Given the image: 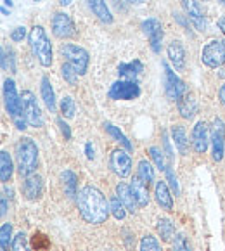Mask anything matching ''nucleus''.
Returning <instances> with one entry per match:
<instances>
[{
  "label": "nucleus",
  "mask_w": 225,
  "mask_h": 251,
  "mask_svg": "<svg viewBox=\"0 0 225 251\" xmlns=\"http://www.w3.org/2000/svg\"><path fill=\"white\" fill-rule=\"evenodd\" d=\"M201 61L208 68H220L225 64V42L211 40L203 47Z\"/></svg>",
  "instance_id": "nucleus-7"
},
{
  "label": "nucleus",
  "mask_w": 225,
  "mask_h": 251,
  "mask_svg": "<svg viewBox=\"0 0 225 251\" xmlns=\"http://www.w3.org/2000/svg\"><path fill=\"white\" fill-rule=\"evenodd\" d=\"M140 251H161L159 241L154 236H151V234H146L140 239Z\"/></svg>",
  "instance_id": "nucleus-35"
},
{
  "label": "nucleus",
  "mask_w": 225,
  "mask_h": 251,
  "mask_svg": "<svg viewBox=\"0 0 225 251\" xmlns=\"http://www.w3.org/2000/svg\"><path fill=\"white\" fill-rule=\"evenodd\" d=\"M87 5L92 11V14L99 21H102L104 25H111L113 23V14H111L109 7H107L106 0H87Z\"/></svg>",
  "instance_id": "nucleus-20"
},
{
  "label": "nucleus",
  "mask_w": 225,
  "mask_h": 251,
  "mask_svg": "<svg viewBox=\"0 0 225 251\" xmlns=\"http://www.w3.org/2000/svg\"><path fill=\"white\" fill-rule=\"evenodd\" d=\"M9 55L12 57V50H9ZM2 70H7V50H5V47H2Z\"/></svg>",
  "instance_id": "nucleus-43"
},
{
  "label": "nucleus",
  "mask_w": 225,
  "mask_h": 251,
  "mask_svg": "<svg viewBox=\"0 0 225 251\" xmlns=\"http://www.w3.org/2000/svg\"><path fill=\"white\" fill-rule=\"evenodd\" d=\"M76 204L81 218L87 224H92V226L104 224L111 213V208L106 196L97 187H94V185H85L83 189L78 191Z\"/></svg>",
  "instance_id": "nucleus-1"
},
{
  "label": "nucleus",
  "mask_w": 225,
  "mask_h": 251,
  "mask_svg": "<svg viewBox=\"0 0 225 251\" xmlns=\"http://www.w3.org/2000/svg\"><path fill=\"white\" fill-rule=\"evenodd\" d=\"M12 159L9 156V152L5 149L0 151V180L4 182H9V178L12 177Z\"/></svg>",
  "instance_id": "nucleus-28"
},
{
  "label": "nucleus",
  "mask_w": 225,
  "mask_h": 251,
  "mask_svg": "<svg viewBox=\"0 0 225 251\" xmlns=\"http://www.w3.org/2000/svg\"><path fill=\"white\" fill-rule=\"evenodd\" d=\"M211 146H213V159L222 161L225 151V123L220 118L213 120V128H211Z\"/></svg>",
  "instance_id": "nucleus-15"
},
{
  "label": "nucleus",
  "mask_w": 225,
  "mask_h": 251,
  "mask_svg": "<svg viewBox=\"0 0 225 251\" xmlns=\"http://www.w3.org/2000/svg\"><path fill=\"white\" fill-rule=\"evenodd\" d=\"M109 208H111V215L116 218V220H123L126 217V208L125 204L120 201L118 196H113L109 201Z\"/></svg>",
  "instance_id": "nucleus-31"
},
{
  "label": "nucleus",
  "mask_w": 225,
  "mask_h": 251,
  "mask_svg": "<svg viewBox=\"0 0 225 251\" xmlns=\"http://www.w3.org/2000/svg\"><path fill=\"white\" fill-rule=\"evenodd\" d=\"M111 170L115 172L120 178H125L132 174V158L125 149H115L109 158Z\"/></svg>",
  "instance_id": "nucleus-11"
},
{
  "label": "nucleus",
  "mask_w": 225,
  "mask_h": 251,
  "mask_svg": "<svg viewBox=\"0 0 225 251\" xmlns=\"http://www.w3.org/2000/svg\"><path fill=\"white\" fill-rule=\"evenodd\" d=\"M11 251H30V243H28V236L25 232H19L12 237Z\"/></svg>",
  "instance_id": "nucleus-34"
},
{
  "label": "nucleus",
  "mask_w": 225,
  "mask_h": 251,
  "mask_svg": "<svg viewBox=\"0 0 225 251\" xmlns=\"http://www.w3.org/2000/svg\"><path fill=\"white\" fill-rule=\"evenodd\" d=\"M172 139H174L175 146L180 151V154H187L189 151V141L187 135H185V130L182 125H174L172 126Z\"/></svg>",
  "instance_id": "nucleus-25"
},
{
  "label": "nucleus",
  "mask_w": 225,
  "mask_h": 251,
  "mask_svg": "<svg viewBox=\"0 0 225 251\" xmlns=\"http://www.w3.org/2000/svg\"><path fill=\"white\" fill-rule=\"evenodd\" d=\"M154 196H156V203L161 206V210L172 211V208H174V198H172V192L165 180L156 182Z\"/></svg>",
  "instance_id": "nucleus-18"
},
{
  "label": "nucleus",
  "mask_w": 225,
  "mask_h": 251,
  "mask_svg": "<svg viewBox=\"0 0 225 251\" xmlns=\"http://www.w3.org/2000/svg\"><path fill=\"white\" fill-rule=\"evenodd\" d=\"M40 94H42V99H44V104L47 106V109L50 113L55 111V92H54V87H52L50 80L47 76H42L40 81Z\"/></svg>",
  "instance_id": "nucleus-23"
},
{
  "label": "nucleus",
  "mask_w": 225,
  "mask_h": 251,
  "mask_svg": "<svg viewBox=\"0 0 225 251\" xmlns=\"http://www.w3.org/2000/svg\"><path fill=\"white\" fill-rule=\"evenodd\" d=\"M107 96L113 100H133L140 96V87L137 81L118 80L109 87Z\"/></svg>",
  "instance_id": "nucleus-8"
},
{
  "label": "nucleus",
  "mask_w": 225,
  "mask_h": 251,
  "mask_svg": "<svg viewBox=\"0 0 225 251\" xmlns=\"http://www.w3.org/2000/svg\"><path fill=\"white\" fill-rule=\"evenodd\" d=\"M116 196H118L120 201L125 204L126 211H130V213L135 211L137 203H135V198H133V192H132V187H130V185L120 182V184L116 185Z\"/></svg>",
  "instance_id": "nucleus-22"
},
{
  "label": "nucleus",
  "mask_w": 225,
  "mask_h": 251,
  "mask_svg": "<svg viewBox=\"0 0 225 251\" xmlns=\"http://www.w3.org/2000/svg\"><path fill=\"white\" fill-rule=\"evenodd\" d=\"M161 66H163V83H165L166 96H168V99L178 102L187 94V87H185V83L180 80V76L172 70L170 64L166 63V61H163Z\"/></svg>",
  "instance_id": "nucleus-5"
},
{
  "label": "nucleus",
  "mask_w": 225,
  "mask_h": 251,
  "mask_svg": "<svg viewBox=\"0 0 225 251\" xmlns=\"http://www.w3.org/2000/svg\"><path fill=\"white\" fill-rule=\"evenodd\" d=\"M14 125H16V128L18 130H25L26 128V125H28V122L25 120V116H18V118H14Z\"/></svg>",
  "instance_id": "nucleus-42"
},
{
  "label": "nucleus",
  "mask_w": 225,
  "mask_h": 251,
  "mask_svg": "<svg viewBox=\"0 0 225 251\" xmlns=\"http://www.w3.org/2000/svg\"><path fill=\"white\" fill-rule=\"evenodd\" d=\"M165 174H166V178H168V182H170L172 189H174L175 196H178V192H180V189H178V182H177V177H175V174L170 170V168H168V170H166Z\"/></svg>",
  "instance_id": "nucleus-38"
},
{
  "label": "nucleus",
  "mask_w": 225,
  "mask_h": 251,
  "mask_svg": "<svg viewBox=\"0 0 225 251\" xmlns=\"http://www.w3.org/2000/svg\"><path fill=\"white\" fill-rule=\"evenodd\" d=\"M203 2H204V0H203Z\"/></svg>",
  "instance_id": "nucleus-54"
},
{
  "label": "nucleus",
  "mask_w": 225,
  "mask_h": 251,
  "mask_svg": "<svg viewBox=\"0 0 225 251\" xmlns=\"http://www.w3.org/2000/svg\"><path fill=\"white\" fill-rule=\"evenodd\" d=\"M59 50H61V54H63L64 59H66V63L71 64V66L78 71L80 76H83V75L89 71L90 55L83 47L75 45V44H61Z\"/></svg>",
  "instance_id": "nucleus-4"
},
{
  "label": "nucleus",
  "mask_w": 225,
  "mask_h": 251,
  "mask_svg": "<svg viewBox=\"0 0 225 251\" xmlns=\"http://www.w3.org/2000/svg\"><path fill=\"white\" fill-rule=\"evenodd\" d=\"M2 14L7 16V14H9V11H7V9H5V7H2Z\"/></svg>",
  "instance_id": "nucleus-50"
},
{
  "label": "nucleus",
  "mask_w": 225,
  "mask_h": 251,
  "mask_svg": "<svg viewBox=\"0 0 225 251\" xmlns=\"http://www.w3.org/2000/svg\"><path fill=\"white\" fill-rule=\"evenodd\" d=\"M5 4H7V5H11V4H12V0H5Z\"/></svg>",
  "instance_id": "nucleus-51"
},
{
  "label": "nucleus",
  "mask_w": 225,
  "mask_h": 251,
  "mask_svg": "<svg viewBox=\"0 0 225 251\" xmlns=\"http://www.w3.org/2000/svg\"><path fill=\"white\" fill-rule=\"evenodd\" d=\"M4 104H5V109H7L9 116H11L12 120L23 115L21 96L18 94V89H16V83L12 78L4 80Z\"/></svg>",
  "instance_id": "nucleus-10"
},
{
  "label": "nucleus",
  "mask_w": 225,
  "mask_h": 251,
  "mask_svg": "<svg viewBox=\"0 0 225 251\" xmlns=\"http://www.w3.org/2000/svg\"><path fill=\"white\" fill-rule=\"evenodd\" d=\"M71 2H73V0H59V4L64 5V7H66V5H70Z\"/></svg>",
  "instance_id": "nucleus-48"
},
{
  "label": "nucleus",
  "mask_w": 225,
  "mask_h": 251,
  "mask_svg": "<svg viewBox=\"0 0 225 251\" xmlns=\"http://www.w3.org/2000/svg\"><path fill=\"white\" fill-rule=\"evenodd\" d=\"M25 37H26V28H25V26H18V28H16V30L11 33V38L14 42H23V38H25Z\"/></svg>",
  "instance_id": "nucleus-40"
},
{
  "label": "nucleus",
  "mask_w": 225,
  "mask_h": 251,
  "mask_svg": "<svg viewBox=\"0 0 225 251\" xmlns=\"http://www.w3.org/2000/svg\"><path fill=\"white\" fill-rule=\"evenodd\" d=\"M130 187H132V192H133V198H135L137 206H139V208L148 206V204H149V185L144 184V182L139 178V175H137V177H133Z\"/></svg>",
  "instance_id": "nucleus-19"
},
{
  "label": "nucleus",
  "mask_w": 225,
  "mask_h": 251,
  "mask_svg": "<svg viewBox=\"0 0 225 251\" xmlns=\"http://www.w3.org/2000/svg\"><path fill=\"white\" fill-rule=\"evenodd\" d=\"M52 33L59 40H70V38L76 37V26H75L73 19L66 12H55L52 18Z\"/></svg>",
  "instance_id": "nucleus-9"
},
{
  "label": "nucleus",
  "mask_w": 225,
  "mask_h": 251,
  "mask_svg": "<svg viewBox=\"0 0 225 251\" xmlns=\"http://www.w3.org/2000/svg\"><path fill=\"white\" fill-rule=\"evenodd\" d=\"M156 229H158V234L163 241H172V237L175 236V226L168 218H159Z\"/></svg>",
  "instance_id": "nucleus-30"
},
{
  "label": "nucleus",
  "mask_w": 225,
  "mask_h": 251,
  "mask_svg": "<svg viewBox=\"0 0 225 251\" xmlns=\"http://www.w3.org/2000/svg\"><path fill=\"white\" fill-rule=\"evenodd\" d=\"M218 2H220V4H222V5H224V7H225V0H218Z\"/></svg>",
  "instance_id": "nucleus-52"
},
{
  "label": "nucleus",
  "mask_w": 225,
  "mask_h": 251,
  "mask_svg": "<svg viewBox=\"0 0 225 251\" xmlns=\"http://www.w3.org/2000/svg\"><path fill=\"white\" fill-rule=\"evenodd\" d=\"M12 237V226L9 222L2 224V229H0V251H9V241Z\"/></svg>",
  "instance_id": "nucleus-33"
},
{
  "label": "nucleus",
  "mask_w": 225,
  "mask_h": 251,
  "mask_svg": "<svg viewBox=\"0 0 225 251\" xmlns=\"http://www.w3.org/2000/svg\"><path fill=\"white\" fill-rule=\"evenodd\" d=\"M191 142H192V149H194L198 154H204L211 142L210 137V130H208V123L206 122H198L192 128V135H191Z\"/></svg>",
  "instance_id": "nucleus-13"
},
{
  "label": "nucleus",
  "mask_w": 225,
  "mask_h": 251,
  "mask_svg": "<svg viewBox=\"0 0 225 251\" xmlns=\"http://www.w3.org/2000/svg\"><path fill=\"white\" fill-rule=\"evenodd\" d=\"M144 35L149 38V44H151V49L158 54L161 52V42H163V26L161 23L158 21L156 18H149L144 19L142 25H140Z\"/></svg>",
  "instance_id": "nucleus-12"
},
{
  "label": "nucleus",
  "mask_w": 225,
  "mask_h": 251,
  "mask_svg": "<svg viewBox=\"0 0 225 251\" xmlns=\"http://www.w3.org/2000/svg\"><path fill=\"white\" fill-rule=\"evenodd\" d=\"M61 180H63V187H64V192H66L70 198H75L78 194L76 189H78V177L75 172L71 170H64L61 174Z\"/></svg>",
  "instance_id": "nucleus-26"
},
{
  "label": "nucleus",
  "mask_w": 225,
  "mask_h": 251,
  "mask_svg": "<svg viewBox=\"0 0 225 251\" xmlns=\"http://www.w3.org/2000/svg\"><path fill=\"white\" fill-rule=\"evenodd\" d=\"M177 106H178V113H180L182 118L189 120V118H192V116H194V113H196V99H194V96H192L191 92L185 94V96L177 102Z\"/></svg>",
  "instance_id": "nucleus-24"
},
{
  "label": "nucleus",
  "mask_w": 225,
  "mask_h": 251,
  "mask_svg": "<svg viewBox=\"0 0 225 251\" xmlns=\"http://www.w3.org/2000/svg\"><path fill=\"white\" fill-rule=\"evenodd\" d=\"M85 151H87V158L89 159H94V146H92V142H87V146H85Z\"/></svg>",
  "instance_id": "nucleus-44"
},
{
  "label": "nucleus",
  "mask_w": 225,
  "mask_h": 251,
  "mask_svg": "<svg viewBox=\"0 0 225 251\" xmlns=\"http://www.w3.org/2000/svg\"><path fill=\"white\" fill-rule=\"evenodd\" d=\"M0 215L2 217L7 215V200H5V196H2V211H0Z\"/></svg>",
  "instance_id": "nucleus-46"
},
{
  "label": "nucleus",
  "mask_w": 225,
  "mask_h": 251,
  "mask_svg": "<svg viewBox=\"0 0 225 251\" xmlns=\"http://www.w3.org/2000/svg\"><path fill=\"white\" fill-rule=\"evenodd\" d=\"M104 130H106V132L109 133L113 139H116V141H118L120 144H122L123 148L126 149V151H132V149H133V144L128 141V137H126L125 133H123L122 130L118 128V126H115L113 123L106 122V123H104Z\"/></svg>",
  "instance_id": "nucleus-27"
},
{
  "label": "nucleus",
  "mask_w": 225,
  "mask_h": 251,
  "mask_svg": "<svg viewBox=\"0 0 225 251\" xmlns=\"http://www.w3.org/2000/svg\"><path fill=\"white\" fill-rule=\"evenodd\" d=\"M28 38H30L31 52L38 59V63L44 68H50L52 61H54V54H52V44L49 40L47 33H45L44 26L35 25L31 28L30 35H28Z\"/></svg>",
  "instance_id": "nucleus-3"
},
{
  "label": "nucleus",
  "mask_w": 225,
  "mask_h": 251,
  "mask_svg": "<svg viewBox=\"0 0 225 251\" xmlns=\"http://www.w3.org/2000/svg\"><path fill=\"white\" fill-rule=\"evenodd\" d=\"M217 26H218V28H220L222 33L225 35V16H222V18L218 19V21H217Z\"/></svg>",
  "instance_id": "nucleus-45"
},
{
  "label": "nucleus",
  "mask_w": 225,
  "mask_h": 251,
  "mask_svg": "<svg viewBox=\"0 0 225 251\" xmlns=\"http://www.w3.org/2000/svg\"><path fill=\"white\" fill-rule=\"evenodd\" d=\"M35 2H38V0H35Z\"/></svg>",
  "instance_id": "nucleus-53"
},
{
  "label": "nucleus",
  "mask_w": 225,
  "mask_h": 251,
  "mask_svg": "<svg viewBox=\"0 0 225 251\" xmlns=\"http://www.w3.org/2000/svg\"><path fill=\"white\" fill-rule=\"evenodd\" d=\"M166 55H168V61L172 63V66L177 71H182L185 68V49L182 45V42H170L168 47H166Z\"/></svg>",
  "instance_id": "nucleus-17"
},
{
  "label": "nucleus",
  "mask_w": 225,
  "mask_h": 251,
  "mask_svg": "<svg viewBox=\"0 0 225 251\" xmlns=\"http://www.w3.org/2000/svg\"><path fill=\"white\" fill-rule=\"evenodd\" d=\"M149 154H151V158L154 159V163L158 165L159 170L166 172L168 168H170V165L166 163L165 156H163V151L159 148H156V146H152V148H149Z\"/></svg>",
  "instance_id": "nucleus-36"
},
{
  "label": "nucleus",
  "mask_w": 225,
  "mask_h": 251,
  "mask_svg": "<svg viewBox=\"0 0 225 251\" xmlns=\"http://www.w3.org/2000/svg\"><path fill=\"white\" fill-rule=\"evenodd\" d=\"M174 251H191L189 244L185 243V237H182V236L177 237V241H175V244H174Z\"/></svg>",
  "instance_id": "nucleus-39"
},
{
  "label": "nucleus",
  "mask_w": 225,
  "mask_h": 251,
  "mask_svg": "<svg viewBox=\"0 0 225 251\" xmlns=\"http://www.w3.org/2000/svg\"><path fill=\"white\" fill-rule=\"evenodd\" d=\"M182 7H184L187 19L191 21V25L194 26L198 31L206 30V18H204L203 7L198 0H182Z\"/></svg>",
  "instance_id": "nucleus-14"
},
{
  "label": "nucleus",
  "mask_w": 225,
  "mask_h": 251,
  "mask_svg": "<svg viewBox=\"0 0 225 251\" xmlns=\"http://www.w3.org/2000/svg\"><path fill=\"white\" fill-rule=\"evenodd\" d=\"M137 172H139V178L144 184L151 185L152 182H154V168H152V165L148 161V159H140L139 165H137Z\"/></svg>",
  "instance_id": "nucleus-29"
},
{
  "label": "nucleus",
  "mask_w": 225,
  "mask_h": 251,
  "mask_svg": "<svg viewBox=\"0 0 225 251\" xmlns=\"http://www.w3.org/2000/svg\"><path fill=\"white\" fill-rule=\"evenodd\" d=\"M21 191L26 200H30V201L40 200L42 194H44V178L38 174L28 175V177H25V180H23Z\"/></svg>",
  "instance_id": "nucleus-16"
},
{
  "label": "nucleus",
  "mask_w": 225,
  "mask_h": 251,
  "mask_svg": "<svg viewBox=\"0 0 225 251\" xmlns=\"http://www.w3.org/2000/svg\"><path fill=\"white\" fill-rule=\"evenodd\" d=\"M16 163H18V172L21 177L35 174L38 166V148L33 139L30 137H21L16 144Z\"/></svg>",
  "instance_id": "nucleus-2"
},
{
  "label": "nucleus",
  "mask_w": 225,
  "mask_h": 251,
  "mask_svg": "<svg viewBox=\"0 0 225 251\" xmlns=\"http://www.w3.org/2000/svg\"><path fill=\"white\" fill-rule=\"evenodd\" d=\"M75 100L71 96H64L61 99V113H63L64 118H73L75 116Z\"/></svg>",
  "instance_id": "nucleus-37"
},
{
  "label": "nucleus",
  "mask_w": 225,
  "mask_h": 251,
  "mask_svg": "<svg viewBox=\"0 0 225 251\" xmlns=\"http://www.w3.org/2000/svg\"><path fill=\"white\" fill-rule=\"evenodd\" d=\"M218 97H220V102L225 106V83L220 87V90H218Z\"/></svg>",
  "instance_id": "nucleus-47"
},
{
  "label": "nucleus",
  "mask_w": 225,
  "mask_h": 251,
  "mask_svg": "<svg viewBox=\"0 0 225 251\" xmlns=\"http://www.w3.org/2000/svg\"><path fill=\"white\" fill-rule=\"evenodd\" d=\"M57 125H59L61 133H63V135H64V139H66V141H70V139H71V130H70V125H68V123L64 122L63 118L57 120Z\"/></svg>",
  "instance_id": "nucleus-41"
},
{
  "label": "nucleus",
  "mask_w": 225,
  "mask_h": 251,
  "mask_svg": "<svg viewBox=\"0 0 225 251\" xmlns=\"http://www.w3.org/2000/svg\"><path fill=\"white\" fill-rule=\"evenodd\" d=\"M21 102H23V116L28 122V125L35 126V128L44 126V116L40 113V106H38L35 94L31 90H23Z\"/></svg>",
  "instance_id": "nucleus-6"
},
{
  "label": "nucleus",
  "mask_w": 225,
  "mask_h": 251,
  "mask_svg": "<svg viewBox=\"0 0 225 251\" xmlns=\"http://www.w3.org/2000/svg\"><path fill=\"white\" fill-rule=\"evenodd\" d=\"M126 2H130V4H140L142 0H126Z\"/></svg>",
  "instance_id": "nucleus-49"
},
{
  "label": "nucleus",
  "mask_w": 225,
  "mask_h": 251,
  "mask_svg": "<svg viewBox=\"0 0 225 251\" xmlns=\"http://www.w3.org/2000/svg\"><path fill=\"white\" fill-rule=\"evenodd\" d=\"M61 75H63L64 81H66L68 85H76L78 83V78H80V75H78V71L75 70L71 64L64 63L63 66H61Z\"/></svg>",
  "instance_id": "nucleus-32"
},
{
  "label": "nucleus",
  "mask_w": 225,
  "mask_h": 251,
  "mask_svg": "<svg viewBox=\"0 0 225 251\" xmlns=\"http://www.w3.org/2000/svg\"><path fill=\"white\" fill-rule=\"evenodd\" d=\"M144 71V66L139 59H133L130 63H122L118 66V75L123 80H130V81H137L139 75Z\"/></svg>",
  "instance_id": "nucleus-21"
}]
</instances>
